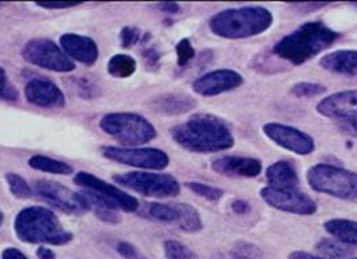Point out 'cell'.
I'll return each mask as SVG.
<instances>
[{
    "label": "cell",
    "mask_w": 357,
    "mask_h": 259,
    "mask_svg": "<svg viewBox=\"0 0 357 259\" xmlns=\"http://www.w3.org/2000/svg\"><path fill=\"white\" fill-rule=\"evenodd\" d=\"M171 136L187 151L197 154L220 152L234 147L229 125L213 114L197 113L171 129Z\"/></svg>",
    "instance_id": "6da1fadb"
},
{
    "label": "cell",
    "mask_w": 357,
    "mask_h": 259,
    "mask_svg": "<svg viewBox=\"0 0 357 259\" xmlns=\"http://www.w3.org/2000/svg\"><path fill=\"white\" fill-rule=\"evenodd\" d=\"M339 38V34L322 22H307L296 31L280 39L273 52L291 65H303L331 47Z\"/></svg>",
    "instance_id": "7a4b0ae2"
},
{
    "label": "cell",
    "mask_w": 357,
    "mask_h": 259,
    "mask_svg": "<svg viewBox=\"0 0 357 259\" xmlns=\"http://www.w3.org/2000/svg\"><path fill=\"white\" fill-rule=\"evenodd\" d=\"M273 14L261 6L223 10L210 19V30L219 38L245 39L268 31Z\"/></svg>",
    "instance_id": "3957f363"
},
{
    "label": "cell",
    "mask_w": 357,
    "mask_h": 259,
    "mask_svg": "<svg viewBox=\"0 0 357 259\" xmlns=\"http://www.w3.org/2000/svg\"><path fill=\"white\" fill-rule=\"evenodd\" d=\"M14 228L17 237L24 243L62 246L73 239L72 232L63 227L53 211L40 206L22 209L15 218Z\"/></svg>",
    "instance_id": "277c9868"
},
{
    "label": "cell",
    "mask_w": 357,
    "mask_h": 259,
    "mask_svg": "<svg viewBox=\"0 0 357 259\" xmlns=\"http://www.w3.org/2000/svg\"><path fill=\"white\" fill-rule=\"evenodd\" d=\"M74 183L82 187L84 196L91 208L102 207L114 209V211H126L135 212L139 209V200L128 195L126 191L120 190L117 186H112L102 179L94 176L93 173L78 172L74 176Z\"/></svg>",
    "instance_id": "5b68a950"
},
{
    "label": "cell",
    "mask_w": 357,
    "mask_h": 259,
    "mask_svg": "<svg viewBox=\"0 0 357 259\" xmlns=\"http://www.w3.org/2000/svg\"><path fill=\"white\" fill-rule=\"evenodd\" d=\"M100 128L110 138L129 147L146 144L158 135L155 126L145 117L130 112L105 114L100 121Z\"/></svg>",
    "instance_id": "8992f818"
},
{
    "label": "cell",
    "mask_w": 357,
    "mask_h": 259,
    "mask_svg": "<svg viewBox=\"0 0 357 259\" xmlns=\"http://www.w3.org/2000/svg\"><path fill=\"white\" fill-rule=\"evenodd\" d=\"M306 179L312 190L342 200H357V173L331 164L309 168Z\"/></svg>",
    "instance_id": "52a82bcc"
},
{
    "label": "cell",
    "mask_w": 357,
    "mask_h": 259,
    "mask_svg": "<svg viewBox=\"0 0 357 259\" xmlns=\"http://www.w3.org/2000/svg\"><path fill=\"white\" fill-rule=\"evenodd\" d=\"M113 180L128 190L151 198H172L180 193L178 180L168 173L128 172L113 176Z\"/></svg>",
    "instance_id": "ba28073f"
},
{
    "label": "cell",
    "mask_w": 357,
    "mask_h": 259,
    "mask_svg": "<svg viewBox=\"0 0 357 259\" xmlns=\"http://www.w3.org/2000/svg\"><path fill=\"white\" fill-rule=\"evenodd\" d=\"M22 55L29 64L42 69L56 73H70L75 69L74 61L66 55L61 46L46 38L29 40L23 47Z\"/></svg>",
    "instance_id": "9c48e42d"
},
{
    "label": "cell",
    "mask_w": 357,
    "mask_h": 259,
    "mask_svg": "<svg viewBox=\"0 0 357 259\" xmlns=\"http://www.w3.org/2000/svg\"><path fill=\"white\" fill-rule=\"evenodd\" d=\"M145 214L158 222L176 225L185 232H197L203 228L202 218L195 208L185 203H151Z\"/></svg>",
    "instance_id": "30bf717a"
},
{
    "label": "cell",
    "mask_w": 357,
    "mask_h": 259,
    "mask_svg": "<svg viewBox=\"0 0 357 259\" xmlns=\"http://www.w3.org/2000/svg\"><path fill=\"white\" fill-rule=\"evenodd\" d=\"M102 155L109 160L126 164L129 167L161 171L168 167L169 157L156 148H121V147H105Z\"/></svg>",
    "instance_id": "8fae6325"
},
{
    "label": "cell",
    "mask_w": 357,
    "mask_h": 259,
    "mask_svg": "<svg viewBox=\"0 0 357 259\" xmlns=\"http://www.w3.org/2000/svg\"><path fill=\"white\" fill-rule=\"evenodd\" d=\"M36 192L49 205L72 215H81L90 211L89 203L82 192L74 191L52 180H36Z\"/></svg>",
    "instance_id": "7c38bea8"
},
{
    "label": "cell",
    "mask_w": 357,
    "mask_h": 259,
    "mask_svg": "<svg viewBox=\"0 0 357 259\" xmlns=\"http://www.w3.org/2000/svg\"><path fill=\"white\" fill-rule=\"evenodd\" d=\"M259 193L268 206L280 211L298 215H312L317 211L316 202L297 188L285 190L268 186L264 187Z\"/></svg>",
    "instance_id": "4fadbf2b"
},
{
    "label": "cell",
    "mask_w": 357,
    "mask_h": 259,
    "mask_svg": "<svg viewBox=\"0 0 357 259\" xmlns=\"http://www.w3.org/2000/svg\"><path fill=\"white\" fill-rule=\"evenodd\" d=\"M262 131L268 140L296 155H310L316 148L314 140L307 133L289 125L268 122L264 125Z\"/></svg>",
    "instance_id": "5bb4252c"
},
{
    "label": "cell",
    "mask_w": 357,
    "mask_h": 259,
    "mask_svg": "<svg viewBox=\"0 0 357 259\" xmlns=\"http://www.w3.org/2000/svg\"><path fill=\"white\" fill-rule=\"evenodd\" d=\"M316 110L328 119L341 122L357 121V89L345 90L325 97Z\"/></svg>",
    "instance_id": "9a60e30c"
},
{
    "label": "cell",
    "mask_w": 357,
    "mask_h": 259,
    "mask_svg": "<svg viewBox=\"0 0 357 259\" xmlns=\"http://www.w3.org/2000/svg\"><path fill=\"white\" fill-rule=\"evenodd\" d=\"M243 84V77L238 71L230 69H220L210 71L199 77L192 84L194 91L203 97H213L234 89Z\"/></svg>",
    "instance_id": "2e32d148"
},
{
    "label": "cell",
    "mask_w": 357,
    "mask_h": 259,
    "mask_svg": "<svg viewBox=\"0 0 357 259\" xmlns=\"http://www.w3.org/2000/svg\"><path fill=\"white\" fill-rule=\"evenodd\" d=\"M24 96L30 104L46 109L63 108L66 103L62 90L53 81L42 77H36L27 82L24 87Z\"/></svg>",
    "instance_id": "e0dca14e"
},
{
    "label": "cell",
    "mask_w": 357,
    "mask_h": 259,
    "mask_svg": "<svg viewBox=\"0 0 357 259\" xmlns=\"http://www.w3.org/2000/svg\"><path fill=\"white\" fill-rule=\"evenodd\" d=\"M61 49L72 59L84 65H93L98 59V46L86 35L68 33L59 38Z\"/></svg>",
    "instance_id": "ac0fdd59"
},
{
    "label": "cell",
    "mask_w": 357,
    "mask_h": 259,
    "mask_svg": "<svg viewBox=\"0 0 357 259\" xmlns=\"http://www.w3.org/2000/svg\"><path fill=\"white\" fill-rule=\"evenodd\" d=\"M215 172L225 176L257 177L262 172V163L258 158L241 156L218 157L211 164Z\"/></svg>",
    "instance_id": "d6986e66"
},
{
    "label": "cell",
    "mask_w": 357,
    "mask_h": 259,
    "mask_svg": "<svg viewBox=\"0 0 357 259\" xmlns=\"http://www.w3.org/2000/svg\"><path fill=\"white\" fill-rule=\"evenodd\" d=\"M322 69L342 75H357V50H336L320 59Z\"/></svg>",
    "instance_id": "ffe728a7"
},
{
    "label": "cell",
    "mask_w": 357,
    "mask_h": 259,
    "mask_svg": "<svg viewBox=\"0 0 357 259\" xmlns=\"http://www.w3.org/2000/svg\"><path fill=\"white\" fill-rule=\"evenodd\" d=\"M155 112L167 116L184 114L197 108V101L185 94H164L152 101Z\"/></svg>",
    "instance_id": "44dd1931"
},
{
    "label": "cell",
    "mask_w": 357,
    "mask_h": 259,
    "mask_svg": "<svg viewBox=\"0 0 357 259\" xmlns=\"http://www.w3.org/2000/svg\"><path fill=\"white\" fill-rule=\"evenodd\" d=\"M268 186L274 188L294 190L298 186V175L289 161H277L266 170Z\"/></svg>",
    "instance_id": "7402d4cb"
},
{
    "label": "cell",
    "mask_w": 357,
    "mask_h": 259,
    "mask_svg": "<svg viewBox=\"0 0 357 259\" xmlns=\"http://www.w3.org/2000/svg\"><path fill=\"white\" fill-rule=\"evenodd\" d=\"M324 228L336 241L349 246H357V222L355 221L335 218L326 221L324 223Z\"/></svg>",
    "instance_id": "603a6c76"
},
{
    "label": "cell",
    "mask_w": 357,
    "mask_h": 259,
    "mask_svg": "<svg viewBox=\"0 0 357 259\" xmlns=\"http://www.w3.org/2000/svg\"><path fill=\"white\" fill-rule=\"evenodd\" d=\"M29 165L36 171L53 173V175H70L74 172V168L70 164L47 157V156L36 155L30 157Z\"/></svg>",
    "instance_id": "cb8c5ba5"
},
{
    "label": "cell",
    "mask_w": 357,
    "mask_h": 259,
    "mask_svg": "<svg viewBox=\"0 0 357 259\" xmlns=\"http://www.w3.org/2000/svg\"><path fill=\"white\" fill-rule=\"evenodd\" d=\"M137 69L136 59L128 54H116L107 64V71L114 78H129Z\"/></svg>",
    "instance_id": "d4e9b609"
},
{
    "label": "cell",
    "mask_w": 357,
    "mask_h": 259,
    "mask_svg": "<svg viewBox=\"0 0 357 259\" xmlns=\"http://www.w3.org/2000/svg\"><path fill=\"white\" fill-rule=\"evenodd\" d=\"M317 250L324 259H348L352 254V250L347 244L333 239H321L317 243Z\"/></svg>",
    "instance_id": "484cf974"
},
{
    "label": "cell",
    "mask_w": 357,
    "mask_h": 259,
    "mask_svg": "<svg viewBox=\"0 0 357 259\" xmlns=\"http://www.w3.org/2000/svg\"><path fill=\"white\" fill-rule=\"evenodd\" d=\"M164 253L167 259H197L195 253L190 247L174 239L164 242Z\"/></svg>",
    "instance_id": "4316f807"
},
{
    "label": "cell",
    "mask_w": 357,
    "mask_h": 259,
    "mask_svg": "<svg viewBox=\"0 0 357 259\" xmlns=\"http://www.w3.org/2000/svg\"><path fill=\"white\" fill-rule=\"evenodd\" d=\"M190 190L195 192L200 198H204L210 202H216L223 196V190L210 186V184H204V183H199V182H190L185 184Z\"/></svg>",
    "instance_id": "83f0119b"
},
{
    "label": "cell",
    "mask_w": 357,
    "mask_h": 259,
    "mask_svg": "<svg viewBox=\"0 0 357 259\" xmlns=\"http://www.w3.org/2000/svg\"><path fill=\"white\" fill-rule=\"evenodd\" d=\"M6 180L10 186V190L17 198L24 199V198H29L31 195V188H30L29 183L18 173H6Z\"/></svg>",
    "instance_id": "f1b7e54d"
},
{
    "label": "cell",
    "mask_w": 357,
    "mask_h": 259,
    "mask_svg": "<svg viewBox=\"0 0 357 259\" xmlns=\"http://www.w3.org/2000/svg\"><path fill=\"white\" fill-rule=\"evenodd\" d=\"M291 94L304 98V97H316L324 94L326 91V87L321 84H313V82H298L294 87H291Z\"/></svg>",
    "instance_id": "f546056e"
},
{
    "label": "cell",
    "mask_w": 357,
    "mask_h": 259,
    "mask_svg": "<svg viewBox=\"0 0 357 259\" xmlns=\"http://www.w3.org/2000/svg\"><path fill=\"white\" fill-rule=\"evenodd\" d=\"M0 98L8 103H14L18 100V90L8 81V77L1 66H0Z\"/></svg>",
    "instance_id": "4dcf8cb0"
},
{
    "label": "cell",
    "mask_w": 357,
    "mask_h": 259,
    "mask_svg": "<svg viewBox=\"0 0 357 259\" xmlns=\"http://www.w3.org/2000/svg\"><path fill=\"white\" fill-rule=\"evenodd\" d=\"M176 55H178V65L184 68L187 66L195 57V49L191 45L190 39H181L176 46Z\"/></svg>",
    "instance_id": "1f68e13d"
},
{
    "label": "cell",
    "mask_w": 357,
    "mask_h": 259,
    "mask_svg": "<svg viewBox=\"0 0 357 259\" xmlns=\"http://www.w3.org/2000/svg\"><path fill=\"white\" fill-rule=\"evenodd\" d=\"M120 38H121L123 47L129 49V47H133L135 45H137L142 40V33L136 27H124L121 30Z\"/></svg>",
    "instance_id": "d6a6232c"
},
{
    "label": "cell",
    "mask_w": 357,
    "mask_h": 259,
    "mask_svg": "<svg viewBox=\"0 0 357 259\" xmlns=\"http://www.w3.org/2000/svg\"><path fill=\"white\" fill-rule=\"evenodd\" d=\"M232 254L246 259H259V257H261L259 249H257L255 246H252L250 243L245 242L238 243L236 247L232 250Z\"/></svg>",
    "instance_id": "836d02e7"
},
{
    "label": "cell",
    "mask_w": 357,
    "mask_h": 259,
    "mask_svg": "<svg viewBox=\"0 0 357 259\" xmlns=\"http://www.w3.org/2000/svg\"><path fill=\"white\" fill-rule=\"evenodd\" d=\"M117 251L126 259H146V257L136 246H133L132 243L124 242V241L117 244Z\"/></svg>",
    "instance_id": "e575fe53"
},
{
    "label": "cell",
    "mask_w": 357,
    "mask_h": 259,
    "mask_svg": "<svg viewBox=\"0 0 357 259\" xmlns=\"http://www.w3.org/2000/svg\"><path fill=\"white\" fill-rule=\"evenodd\" d=\"M36 4L46 10H65L81 4V1H36Z\"/></svg>",
    "instance_id": "d590c367"
},
{
    "label": "cell",
    "mask_w": 357,
    "mask_h": 259,
    "mask_svg": "<svg viewBox=\"0 0 357 259\" xmlns=\"http://www.w3.org/2000/svg\"><path fill=\"white\" fill-rule=\"evenodd\" d=\"M143 57L148 66H158L159 59H160L159 52H156L155 49H146V50H144Z\"/></svg>",
    "instance_id": "8d00e7d4"
},
{
    "label": "cell",
    "mask_w": 357,
    "mask_h": 259,
    "mask_svg": "<svg viewBox=\"0 0 357 259\" xmlns=\"http://www.w3.org/2000/svg\"><path fill=\"white\" fill-rule=\"evenodd\" d=\"M231 208L234 212L242 215V214H248L250 211V205L245 200H241V199H236L231 203Z\"/></svg>",
    "instance_id": "74e56055"
},
{
    "label": "cell",
    "mask_w": 357,
    "mask_h": 259,
    "mask_svg": "<svg viewBox=\"0 0 357 259\" xmlns=\"http://www.w3.org/2000/svg\"><path fill=\"white\" fill-rule=\"evenodd\" d=\"M1 258L3 259H27V257L19 251L18 249L15 247H10V249H6L1 254Z\"/></svg>",
    "instance_id": "f35d334b"
},
{
    "label": "cell",
    "mask_w": 357,
    "mask_h": 259,
    "mask_svg": "<svg viewBox=\"0 0 357 259\" xmlns=\"http://www.w3.org/2000/svg\"><path fill=\"white\" fill-rule=\"evenodd\" d=\"M340 131L352 136L357 138V121L356 122H341L339 125Z\"/></svg>",
    "instance_id": "ab89813d"
},
{
    "label": "cell",
    "mask_w": 357,
    "mask_h": 259,
    "mask_svg": "<svg viewBox=\"0 0 357 259\" xmlns=\"http://www.w3.org/2000/svg\"><path fill=\"white\" fill-rule=\"evenodd\" d=\"M159 8L167 14H178L180 11V6L178 3H161L159 4Z\"/></svg>",
    "instance_id": "60d3db41"
},
{
    "label": "cell",
    "mask_w": 357,
    "mask_h": 259,
    "mask_svg": "<svg viewBox=\"0 0 357 259\" xmlns=\"http://www.w3.org/2000/svg\"><path fill=\"white\" fill-rule=\"evenodd\" d=\"M36 257L39 259H55V254L47 247H39L36 250Z\"/></svg>",
    "instance_id": "b9f144b4"
},
{
    "label": "cell",
    "mask_w": 357,
    "mask_h": 259,
    "mask_svg": "<svg viewBox=\"0 0 357 259\" xmlns=\"http://www.w3.org/2000/svg\"><path fill=\"white\" fill-rule=\"evenodd\" d=\"M289 259H324L322 257H317V256H313L310 253H305V251H293Z\"/></svg>",
    "instance_id": "7bdbcfd3"
},
{
    "label": "cell",
    "mask_w": 357,
    "mask_h": 259,
    "mask_svg": "<svg viewBox=\"0 0 357 259\" xmlns=\"http://www.w3.org/2000/svg\"><path fill=\"white\" fill-rule=\"evenodd\" d=\"M3 221H4V215H3V212L0 211V225L3 223Z\"/></svg>",
    "instance_id": "ee69618b"
},
{
    "label": "cell",
    "mask_w": 357,
    "mask_h": 259,
    "mask_svg": "<svg viewBox=\"0 0 357 259\" xmlns=\"http://www.w3.org/2000/svg\"><path fill=\"white\" fill-rule=\"evenodd\" d=\"M230 259H246V258H242V257H238V256H234V254H231V257H230Z\"/></svg>",
    "instance_id": "f6af8a7d"
},
{
    "label": "cell",
    "mask_w": 357,
    "mask_h": 259,
    "mask_svg": "<svg viewBox=\"0 0 357 259\" xmlns=\"http://www.w3.org/2000/svg\"><path fill=\"white\" fill-rule=\"evenodd\" d=\"M351 259H357V258H351Z\"/></svg>",
    "instance_id": "bcb514c9"
}]
</instances>
